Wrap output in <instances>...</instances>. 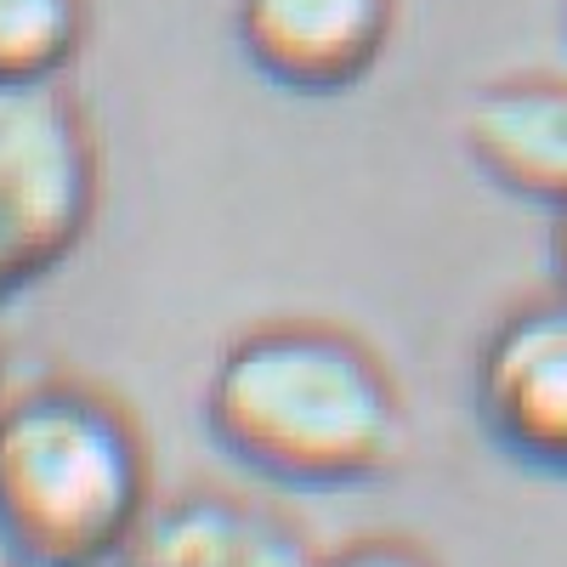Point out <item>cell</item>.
<instances>
[{"label":"cell","mask_w":567,"mask_h":567,"mask_svg":"<svg viewBox=\"0 0 567 567\" xmlns=\"http://www.w3.org/2000/svg\"><path fill=\"white\" fill-rule=\"evenodd\" d=\"M465 154L499 187L550 210L567 199V80L556 74H511L483 85L460 120Z\"/></svg>","instance_id":"6"},{"label":"cell","mask_w":567,"mask_h":567,"mask_svg":"<svg viewBox=\"0 0 567 567\" xmlns=\"http://www.w3.org/2000/svg\"><path fill=\"white\" fill-rule=\"evenodd\" d=\"M205 425L227 460L284 488H358L398 471L409 449L386 358L323 318L239 329L210 363Z\"/></svg>","instance_id":"1"},{"label":"cell","mask_w":567,"mask_h":567,"mask_svg":"<svg viewBox=\"0 0 567 567\" xmlns=\"http://www.w3.org/2000/svg\"><path fill=\"white\" fill-rule=\"evenodd\" d=\"M550 267H556V284L567 290V199L550 210Z\"/></svg>","instance_id":"9"},{"label":"cell","mask_w":567,"mask_h":567,"mask_svg":"<svg viewBox=\"0 0 567 567\" xmlns=\"http://www.w3.org/2000/svg\"><path fill=\"white\" fill-rule=\"evenodd\" d=\"M245 58L290 91H341L381 63L398 0H239Z\"/></svg>","instance_id":"5"},{"label":"cell","mask_w":567,"mask_h":567,"mask_svg":"<svg viewBox=\"0 0 567 567\" xmlns=\"http://www.w3.org/2000/svg\"><path fill=\"white\" fill-rule=\"evenodd\" d=\"M477 409L516 460L567 471V290L494 323L477 358Z\"/></svg>","instance_id":"4"},{"label":"cell","mask_w":567,"mask_h":567,"mask_svg":"<svg viewBox=\"0 0 567 567\" xmlns=\"http://www.w3.org/2000/svg\"><path fill=\"white\" fill-rule=\"evenodd\" d=\"M103 199V148L63 80H0V301L63 267Z\"/></svg>","instance_id":"3"},{"label":"cell","mask_w":567,"mask_h":567,"mask_svg":"<svg viewBox=\"0 0 567 567\" xmlns=\"http://www.w3.org/2000/svg\"><path fill=\"white\" fill-rule=\"evenodd\" d=\"M312 567H437L432 550H420L414 539H398V534H363V539H347L329 556H312Z\"/></svg>","instance_id":"8"},{"label":"cell","mask_w":567,"mask_h":567,"mask_svg":"<svg viewBox=\"0 0 567 567\" xmlns=\"http://www.w3.org/2000/svg\"><path fill=\"white\" fill-rule=\"evenodd\" d=\"M148 488V443L114 392L52 374L0 398V545L23 567L114 561Z\"/></svg>","instance_id":"2"},{"label":"cell","mask_w":567,"mask_h":567,"mask_svg":"<svg viewBox=\"0 0 567 567\" xmlns=\"http://www.w3.org/2000/svg\"><path fill=\"white\" fill-rule=\"evenodd\" d=\"M91 34V0H0V80H63Z\"/></svg>","instance_id":"7"}]
</instances>
